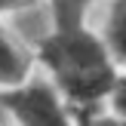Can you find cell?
I'll return each mask as SVG.
<instances>
[{"label": "cell", "mask_w": 126, "mask_h": 126, "mask_svg": "<svg viewBox=\"0 0 126 126\" xmlns=\"http://www.w3.org/2000/svg\"><path fill=\"white\" fill-rule=\"evenodd\" d=\"M80 117V126H126V120L120 117H98V120H92V114H77Z\"/></svg>", "instance_id": "ba28073f"}, {"label": "cell", "mask_w": 126, "mask_h": 126, "mask_svg": "<svg viewBox=\"0 0 126 126\" xmlns=\"http://www.w3.org/2000/svg\"><path fill=\"white\" fill-rule=\"evenodd\" d=\"M0 111L16 126H74L71 108L46 77L31 74L25 83L0 92Z\"/></svg>", "instance_id": "7a4b0ae2"}, {"label": "cell", "mask_w": 126, "mask_h": 126, "mask_svg": "<svg viewBox=\"0 0 126 126\" xmlns=\"http://www.w3.org/2000/svg\"><path fill=\"white\" fill-rule=\"evenodd\" d=\"M34 59L46 68V80L59 89L68 108H74V114H92L108 102L120 74L102 37L89 31V25L49 28L34 43Z\"/></svg>", "instance_id": "6da1fadb"}, {"label": "cell", "mask_w": 126, "mask_h": 126, "mask_svg": "<svg viewBox=\"0 0 126 126\" xmlns=\"http://www.w3.org/2000/svg\"><path fill=\"white\" fill-rule=\"evenodd\" d=\"M108 105H111V117L126 120V74H117V83L108 95Z\"/></svg>", "instance_id": "8992f818"}, {"label": "cell", "mask_w": 126, "mask_h": 126, "mask_svg": "<svg viewBox=\"0 0 126 126\" xmlns=\"http://www.w3.org/2000/svg\"><path fill=\"white\" fill-rule=\"evenodd\" d=\"M40 6V0H0V18H12L25 9H34Z\"/></svg>", "instance_id": "52a82bcc"}, {"label": "cell", "mask_w": 126, "mask_h": 126, "mask_svg": "<svg viewBox=\"0 0 126 126\" xmlns=\"http://www.w3.org/2000/svg\"><path fill=\"white\" fill-rule=\"evenodd\" d=\"M92 3L95 0H46L49 28H80V25H86Z\"/></svg>", "instance_id": "5b68a950"}, {"label": "cell", "mask_w": 126, "mask_h": 126, "mask_svg": "<svg viewBox=\"0 0 126 126\" xmlns=\"http://www.w3.org/2000/svg\"><path fill=\"white\" fill-rule=\"evenodd\" d=\"M102 43L117 68H126V0H111L108 18L102 28Z\"/></svg>", "instance_id": "277c9868"}, {"label": "cell", "mask_w": 126, "mask_h": 126, "mask_svg": "<svg viewBox=\"0 0 126 126\" xmlns=\"http://www.w3.org/2000/svg\"><path fill=\"white\" fill-rule=\"evenodd\" d=\"M34 74V52L9 22L0 18V92L25 83Z\"/></svg>", "instance_id": "3957f363"}]
</instances>
